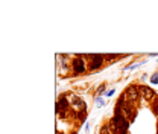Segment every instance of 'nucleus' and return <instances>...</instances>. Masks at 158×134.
<instances>
[{
  "label": "nucleus",
  "mask_w": 158,
  "mask_h": 134,
  "mask_svg": "<svg viewBox=\"0 0 158 134\" xmlns=\"http://www.w3.org/2000/svg\"><path fill=\"white\" fill-rule=\"evenodd\" d=\"M113 122L116 124V128H117L118 134H126V131H128V120H126V117H123L122 114L116 113V117L113 119Z\"/></svg>",
  "instance_id": "1"
},
{
  "label": "nucleus",
  "mask_w": 158,
  "mask_h": 134,
  "mask_svg": "<svg viewBox=\"0 0 158 134\" xmlns=\"http://www.w3.org/2000/svg\"><path fill=\"white\" fill-rule=\"evenodd\" d=\"M125 98H126L128 101H131V102H135V101L138 99V88H137L135 85H131V87L126 90V93H125Z\"/></svg>",
  "instance_id": "2"
},
{
  "label": "nucleus",
  "mask_w": 158,
  "mask_h": 134,
  "mask_svg": "<svg viewBox=\"0 0 158 134\" xmlns=\"http://www.w3.org/2000/svg\"><path fill=\"white\" fill-rule=\"evenodd\" d=\"M140 93L146 101H152L155 98V91L151 87H148V85H140Z\"/></svg>",
  "instance_id": "3"
},
{
  "label": "nucleus",
  "mask_w": 158,
  "mask_h": 134,
  "mask_svg": "<svg viewBox=\"0 0 158 134\" xmlns=\"http://www.w3.org/2000/svg\"><path fill=\"white\" fill-rule=\"evenodd\" d=\"M73 70H75L76 73H84V72H85L84 60H81V58H76V60H73Z\"/></svg>",
  "instance_id": "4"
},
{
  "label": "nucleus",
  "mask_w": 158,
  "mask_h": 134,
  "mask_svg": "<svg viewBox=\"0 0 158 134\" xmlns=\"http://www.w3.org/2000/svg\"><path fill=\"white\" fill-rule=\"evenodd\" d=\"M91 58H93V60H91V70H96V69H99V67L102 66V63H103V55H93V57H91Z\"/></svg>",
  "instance_id": "5"
},
{
  "label": "nucleus",
  "mask_w": 158,
  "mask_h": 134,
  "mask_svg": "<svg viewBox=\"0 0 158 134\" xmlns=\"http://www.w3.org/2000/svg\"><path fill=\"white\" fill-rule=\"evenodd\" d=\"M67 107H69V102H67V99H65V98H62V99L58 102V111H61V110H67Z\"/></svg>",
  "instance_id": "6"
},
{
  "label": "nucleus",
  "mask_w": 158,
  "mask_h": 134,
  "mask_svg": "<svg viewBox=\"0 0 158 134\" xmlns=\"http://www.w3.org/2000/svg\"><path fill=\"white\" fill-rule=\"evenodd\" d=\"M151 81H152V84H158V73H155V75L152 76Z\"/></svg>",
  "instance_id": "7"
},
{
  "label": "nucleus",
  "mask_w": 158,
  "mask_h": 134,
  "mask_svg": "<svg viewBox=\"0 0 158 134\" xmlns=\"http://www.w3.org/2000/svg\"><path fill=\"white\" fill-rule=\"evenodd\" d=\"M100 134H110V130H108V127H103V128L100 130Z\"/></svg>",
  "instance_id": "8"
},
{
  "label": "nucleus",
  "mask_w": 158,
  "mask_h": 134,
  "mask_svg": "<svg viewBox=\"0 0 158 134\" xmlns=\"http://www.w3.org/2000/svg\"><path fill=\"white\" fill-rule=\"evenodd\" d=\"M154 111H155V114H158V101L154 104Z\"/></svg>",
  "instance_id": "9"
},
{
  "label": "nucleus",
  "mask_w": 158,
  "mask_h": 134,
  "mask_svg": "<svg viewBox=\"0 0 158 134\" xmlns=\"http://www.w3.org/2000/svg\"><path fill=\"white\" fill-rule=\"evenodd\" d=\"M105 58H108V61H111V60H114V58H116V55H107Z\"/></svg>",
  "instance_id": "10"
},
{
  "label": "nucleus",
  "mask_w": 158,
  "mask_h": 134,
  "mask_svg": "<svg viewBox=\"0 0 158 134\" xmlns=\"http://www.w3.org/2000/svg\"><path fill=\"white\" fill-rule=\"evenodd\" d=\"M111 95H114V90H110V91L107 93V96H111Z\"/></svg>",
  "instance_id": "11"
},
{
  "label": "nucleus",
  "mask_w": 158,
  "mask_h": 134,
  "mask_svg": "<svg viewBox=\"0 0 158 134\" xmlns=\"http://www.w3.org/2000/svg\"><path fill=\"white\" fill-rule=\"evenodd\" d=\"M72 134H76V133H72Z\"/></svg>",
  "instance_id": "12"
}]
</instances>
